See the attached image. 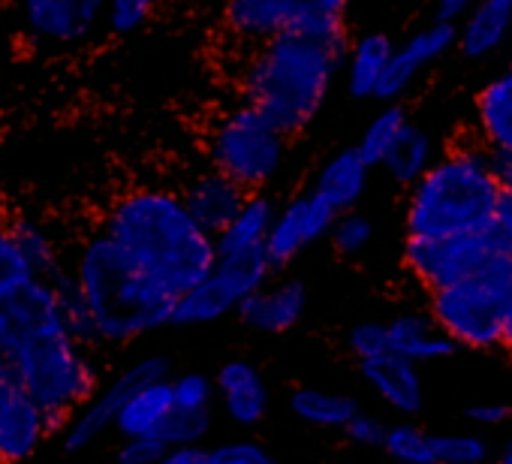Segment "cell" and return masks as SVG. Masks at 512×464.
Instances as JSON below:
<instances>
[{
  "label": "cell",
  "mask_w": 512,
  "mask_h": 464,
  "mask_svg": "<svg viewBox=\"0 0 512 464\" xmlns=\"http://www.w3.org/2000/svg\"><path fill=\"white\" fill-rule=\"evenodd\" d=\"M0 353L19 389L49 419L55 437L106 383L97 353L70 338L55 290L40 278L0 299Z\"/></svg>",
  "instance_id": "1"
},
{
  "label": "cell",
  "mask_w": 512,
  "mask_h": 464,
  "mask_svg": "<svg viewBox=\"0 0 512 464\" xmlns=\"http://www.w3.org/2000/svg\"><path fill=\"white\" fill-rule=\"evenodd\" d=\"M100 229L175 299L199 287L217 266V239L205 232L172 187H130L118 193Z\"/></svg>",
  "instance_id": "2"
},
{
  "label": "cell",
  "mask_w": 512,
  "mask_h": 464,
  "mask_svg": "<svg viewBox=\"0 0 512 464\" xmlns=\"http://www.w3.org/2000/svg\"><path fill=\"white\" fill-rule=\"evenodd\" d=\"M103 347H127L172 326L178 299L97 226L70 260Z\"/></svg>",
  "instance_id": "3"
},
{
  "label": "cell",
  "mask_w": 512,
  "mask_h": 464,
  "mask_svg": "<svg viewBox=\"0 0 512 464\" xmlns=\"http://www.w3.org/2000/svg\"><path fill=\"white\" fill-rule=\"evenodd\" d=\"M503 190L491 172V151L476 130L458 136L425 178L407 190L404 239H452L491 229Z\"/></svg>",
  "instance_id": "4"
},
{
  "label": "cell",
  "mask_w": 512,
  "mask_h": 464,
  "mask_svg": "<svg viewBox=\"0 0 512 464\" xmlns=\"http://www.w3.org/2000/svg\"><path fill=\"white\" fill-rule=\"evenodd\" d=\"M341 55L302 37H278L253 46L235 76L247 106L263 112L284 136H302L326 106Z\"/></svg>",
  "instance_id": "5"
},
{
  "label": "cell",
  "mask_w": 512,
  "mask_h": 464,
  "mask_svg": "<svg viewBox=\"0 0 512 464\" xmlns=\"http://www.w3.org/2000/svg\"><path fill=\"white\" fill-rule=\"evenodd\" d=\"M425 311L458 350H497L512 311V251H500L473 278L428 293Z\"/></svg>",
  "instance_id": "6"
},
{
  "label": "cell",
  "mask_w": 512,
  "mask_h": 464,
  "mask_svg": "<svg viewBox=\"0 0 512 464\" xmlns=\"http://www.w3.org/2000/svg\"><path fill=\"white\" fill-rule=\"evenodd\" d=\"M290 142L263 112L238 100L208 127L205 157L211 169L235 181L244 193H266L287 163Z\"/></svg>",
  "instance_id": "7"
},
{
  "label": "cell",
  "mask_w": 512,
  "mask_h": 464,
  "mask_svg": "<svg viewBox=\"0 0 512 464\" xmlns=\"http://www.w3.org/2000/svg\"><path fill=\"white\" fill-rule=\"evenodd\" d=\"M275 266L269 263L266 251L238 254V257H220L214 272L184 293L175 305L172 326L190 329V326H211L229 314H238V308L260 293L266 284H272Z\"/></svg>",
  "instance_id": "8"
},
{
  "label": "cell",
  "mask_w": 512,
  "mask_h": 464,
  "mask_svg": "<svg viewBox=\"0 0 512 464\" xmlns=\"http://www.w3.org/2000/svg\"><path fill=\"white\" fill-rule=\"evenodd\" d=\"M172 377V362L160 353H148L133 359L130 365H124L115 377H109L100 392L73 416V422L64 428L61 449L67 455H82L91 446H97L109 431H115V422L124 410V404L148 383L157 380H169Z\"/></svg>",
  "instance_id": "9"
},
{
  "label": "cell",
  "mask_w": 512,
  "mask_h": 464,
  "mask_svg": "<svg viewBox=\"0 0 512 464\" xmlns=\"http://www.w3.org/2000/svg\"><path fill=\"white\" fill-rule=\"evenodd\" d=\"M500 251H506L494 232H470L452 239H404V269L422 284L425 293L446 290L482 272Z\"/></svg>",
  "instance_id": "10"
},
{
  "label": "cell",
  "mask_w": 512,
  "mask_h": 464,
  "mask_svg": "<svg viewBox=\"0 0 512 464\" xmlns=\"http://www.w3.org/2000/svg\"><path fill=\"white\" fill-rule=\"evenodd\" d=\"M338 220V211L314 190L296 193L281 211L269 232L266 257L275 266V272L290 269L311 245L320 239H329V232Z\"/></svg>",
  "instance_id": "11"
},
{
  "label": "cell",
  "mask_w": 512,
  "mask_h": 464,
  "mask_svg": "<svg viewBox=\"0 0 512 464\" xmlns=\"http://www.w3.org/2000/svg\"><path fill=\"white\" fill-rule=\"evenodd\" d=\"M103 0H25L22 25L37 43L76 46L106 22Z\"/></svg>",
  "instance_id": "12"
},
{
  "label": "cell",
  "mask_w": 512,
  "mask_h": 464,
  "mask_svg": "<svg viewBox=\"0 0 512 464\" xmlns=\"http://www.w3.org/2000/svg\"><path fill=\"white\" fill-rule=\"evenodd\" d=\"M214 389H217L220 410L232 425L256 428L266 422L269 407H272L269 383L250 359L232 356L220 362V368L214 371Z\"/></svg>",
  "instance_id": "13"
},
{
  "label": "cell",
  "mask_w": 512,
  "mask_h": 464,
  "mask_svg": "<svg viewBox=\"0 0 512 464\" xmlns=\"http://www.w3.org/2000/svg\"><path fill=\"white\" fill-rule=\"evenodd\" d=\"M49 440H58L43 410L10 383L0 392V464H28Z\"/></svg>",
  "instance_id": "14"
},
{
  "label": "cell",
  "mask_w": 512,
  "mask_h": 464,
  "mask_svg": "<svg viewBox=\"0 0 512 464\" xmlns=\"http://www.w3.org/2000/svg\"><path fill=\"white\" fill-rule=\"evenodd\" d=\"M455 43H458V28L440 25L434 19H431V25L410 34L404 43L395 46V55H392L383 85L377 91V100H383L389 106L398 97H404L410 91V85L416 82V76L425 67H431L434 61H440L443 55H449L455 49Z\"/></svg>",
  "instance_id": "15"
},
{
  "label": "cell",
  "mask_w": 512,
  "mask_h": 464,
  "mask_svg": "<svg viewBox=\"0 0 512 464\" xmlns=\"http://www.w3.org/2000/svg\"><path fill=\"white\" fill-rule=\"evenodd\" d=\"M308 311V287L302 278H281L266 284L260 293H253L241 308V326L260 332V335H287L293 332Z\"/></svg>",
  "instance_id": "16"
},
{
  "label": "cell",
  "mask_w": 512,
  "mask_h": 464,
  "mask_svg": "<svg viewBox=\"0 0 512 464\" xmlns=\"http://www.w3.org/2000/svg\"><path fill=\"white\" fill-rule=\"evenodd\" d=\"M299 13V0H229L220 13L226 34L247 49L278 37H290Z\"/></svg>",
  "instance_id": "17"
},
{
  "label": "cell",
  "mask_w": 512,
  "mask_h": 464,
  "mask_svg": "<svg viewBox=\"0 0 512 464\" xmlns=\"http://www.w3.org/2000/svg\"><path fill=\"white\" fill-rule=\"evenodd\" d=\"M187 211L196 217V223L211 232V236L217 239L220 232L235 220V214L244 208L247 196L235 181H229L226 175H220L217 169L205 166L202 172H193L184 187H178Z\"/></svg>",
  "instance_id": "18"
},
{
  "label": "cell",
  "mask_w": 512,
  "mask_h": 464,
  "mask_svg": "<svg viewBox=\"0 0 512 464\" xmlns=\"http://www.w3.org/2000/svg\"><path fill=\"white\" fill-rule=\"evenodd\" d=\"M359 377L377 395V401H383L401 419H413V416L422 413V407H425V380H422L419 365L389 353V356H380L374 362H362Z\"/></svg>",
  "instance_id": "19"
},
{
  "label": "cell",
  "mask_w": 512,
  "mask_h": 464,
  "mask_svg": "<svg viewBox=\"0 0 512 464\" xmlns=\"http://www.w3.org/2000/svg\"><path fill=\"white\" fill-rule=\"evenodd\" d=\"M389 344L395 356L419 368L437 365L458 353L452 338L431 320L428 311H398L395 317H389Z\"/></svg>",
  "instance_id": "20"
},
{
  "label": "cell",
  "mask_w": 512,
  "mask_h": 464,
  "mask_svg": "<svg viewBox=\"0 0 512 464\" xmlns=\"http://www.w3.org/2000/svg\"><path fill=\"white\" fill-rule=\"evenodd\" d=\"M371 184V166L365 163V157L359 154L356 145L335 151L314 178V193H320L338 214L344 211H356L365 190Z\"/></svg>",
  "instance_id": "21"
},
{
  "label": "cell",
  "mask_w": 512,
  "mask_h": 464,
  "mask_svg": "<svg viewBox=\"0 0 512 464\" xmlns=\"http://www.w3.org/2000/svg\"><path fill=\"white\" fill-rule=\"evenodd\" d=\"M512 34V0H479L458 28L455 49L467 61H485L506 46Z\"/></svg>",
  "instance_id": "22"
},
{
  "label": "cell",
  "mask_w": 512,
  "mask_h": 464,
  "mask_svg": "<svg viewBox=\"0 0 512 464\" xmlns=\"http://www.w3.org/2000/svg\"><path fill=\"white\" fill-rule=\"evenodd\" d=\"M278 205L269 193H250L244 208L235 214V220L217 236V254L220 257H238L266 251L269 232L278 220Z\"/></svg>",
  "instance_id": "23"
},
{
  "label": "cell",
  "mask_w": 512,
  "mask_h": 464,
  "mask_svg": "<svg viewBox=\"0 0 512 464\" xmlns=\"http://www.w3.org/2000/svg\"><path fill=\"white\" fill-rule=\"evenodd\" d=\"M395 46L398 43H392V37L383 31L353 37V46L347 52V94L353 100H377Z\"/></svg>",
  "instance_id": "24"
},
{
  "label": "cell",
  "mask_w": 512,
  "mask_h": 464,
  "mask_svg": "<svg viewBox=\"0 0 512 464\" xmlns=\"http://www.w3.org/2000/svg\"><path fill=\"white\" fill-rule=\"evenodd\" d=\"M473 130L488 145V151L512 154V76L500 73L476 91L473 100Z\"/></svg>",
  "instance_id": "25"
},
{
  "label": "cell",
  "mask_w": 512,
  "mask_h": 464,
  "mask_svg": "<svg viewBox=\"0 0 512 464\" xmlns=\"http://www.w3.org/2000/svg\"><path fill=\"white\" fill-rule=\"evenodd\" d=\"M175 416V398H172V377L142 386L121 410L115 422V434L121 440L133 437H160L169 419Z\"/></svg>",
  "instance_id": "26"
},
{
  "label": "cell",
  "mask_w": 512,
  "mask_h": 464,
  "mask_svg": "<svg viewBox=\"0 0 512 464\" xmlns=\"http://www.w3.org/2000/svg\"><path fill=\"white\" fill-rule=\"evenodd\" d=\"M7 217H10V229L31 275L40 281H55L70 266V260L64 257V248L52 236V229L40 217L25 214V211H7Z\"/></svg>",
  "instance_id": "27"
},
{
  "label": "cell",
  "mask_w": 512,
  "mask_h": 464,
  "mask_svg": "<svg viewBox=\"0 0 512 464\" xmlns=\"http://www.w3.org/2000/svg\"><path fill=\"white\" fill-rule=\"evenodd\" d=\"M293 416L311 428H323V431H344L353 416L362 410L359 401L347 392L338 389H323V386H311L302 383L290 392L287 398Z\"/></svg>",
  "instance_id": "28"
},
{
  "label": "cell",
  "mask_w": 512,
  "mask_h": 464,
  "mask_svg": "<svg viewBox=\"0 0 512 464\" xmlns=\"http://www.w3.org/2000/svg\"><path fill=\"white\" fill-rule=\"evenodd\" d=\"M437 157H440V154L434 151L431 133H428L425 127H419L416 121H410L407 130L401 133V139H398V142L392 145V151L386 154V160H383L380 169H383L398 187L410 190V187H416V184L425 178V172L434 166Z\"/></svg>",
  "instance_id": "29"
},
{
  "label": "cell",
  "mask_w": 512,
  "mask_h": 464,
  "mask_svg": "<svg viewBox=\"0 0 512 464\" xmlns=\"http://www.w3.org/2000/svg\"><path fill=\"white\" fill-rule=\"evenodd\" d=\"M49 284H52V290H55L58 311H61V320H64V326H67L70 338H73L79 347L91 350V353L103 350L100 332H97V326H94L91 308H88V302H85V293H82V287H79V281H76L73 266H67V269H64L55 281H49Z\"/></svg>",
  "instance_id": "30"
},
{
  "label": "cell",
  "mask_w": 512,
  "mask_h": 464,
  "mask_svg": "<svg viewBox=\"0 0 512 464\" xmlns=\"http://www.w3.org/2000/svg\"><path fill=\"white\" fill-rule=\"evenodd\" d=\"M407 124H410V115H407V109H404L401 103L383 106V109L368 121V127L362 130L356 148H359V154L365 157V163H368L371 169L383 166L386 154H389L392 145L401 139V133L407 130Z\"/></svg>",
  "instance_id": "31"
},
{
  "label": "cell",
  "mask_w": 512,
  "mask_h": 464,
  "mask_svg": "<svg viewBox=\"0 0 512 464\" xmlns=\"http://www.w3.org/2000/svg\"><path fill=\"white\" fill-rule=\"evenodd\" d=\"M383 452L395 464H437L434 458V431L416 425L413 419H398L389 425Z\"/></svg>",
  "instance_id": "32"
},
{
  "label": "cell",
  "mask_w": 512,
  "mask_h": 464,
  "mask_svg": "<svg viewBox=\"0 0 512 464\" xmlns=\"http://www.w3.org/2000/svg\"><path fill=\"white\" fill-rule=\"evenodd\" d=\"M491 443L479 431H434L437 464H491Z\"/></svg>",
  "instance_id": "33"
},
{
  "label": "cell",
  "mask_w": 512,
  "mask_h": 464,
  "mask_svg": "<svg viewBox=\"0 0 512 464\" xmlns=\"http://www.w3.org/2000/svg\"><path fill=\"white\" fill-rule=\"evenodd\" d=\"M371 239H374V223L359 208L338 214V220H335V226L329 232V245H332L335 257H341V260L362 257L368 251Z\"/></svg>",
  "instance_id": "34"
},
{
  "label": "cell",
  "mask_w": 512,
  "mask_h": 464,
  "mask_svg": "<svg viewBox=\"0 0 512 464\" xmlns=\"http://www.w3.org/2000/svg\"><path fill=\"white\" fill-rule=\"evenodd\" d=\"M344 347L356 359V365L374 362L380 356H389L392 353L389 320H359V323H353L347 329V335H344Z\"/></svg>",
  "instance_id": "35"
},
{
  "label": "cell",
  "mask_w": 512,
  "mask_h": 464,
  "mask_svg": "<svg viewBox=\"0 0 512 464\" xmlns=\"http://www.w3.org/2000/svg\"><path fill=\"white\" fill-rule=\"evenodd\" d=\"M172 398L178 413H211L214 410V377L202 371H181L172 377Z\"/></svg>",
  "instance_id": "36"
},
{
  "label": "cell",
  "mask_w": 512,
  "mask_h": 464,
  "mask_svg": "<svg viewBox=\"0 0 512 464\" xmlns=\"http://www.w3.org/2000/svg\"><path fill=\"white\" fill-rule=\"evenodd\" d=\"M31 278L34 275L16 245L13 229H10V217H7V211H0V299L19 290L22 284H28Z\"/></svg>",
  "instance_id": "37"
},
{
  "label": "cell",
  "mask_w": 512,
  "mask_h": 464,
  "mask_svg": "<svg viewBox=\"0 0 512 464\" xmlns=\"http://www.w3.org/2000/svg\"><path fill=\"white\" fill-rule=\"evenodd\" d=\"M154 19L151 0H112L106 7V31L112 37H133Z\"/></svg>",
  "instance_id": "38"
},
{
  "label": "cell",
  "mask_w": 512,
  "mask_h": 464,
  "mask_svg": "<svg viewBox=\"0 0 512 464\" xmlns=\"http://www.w3.org/2000/svg\"><path fill=\"white\" fill-rule=\"evenodd\" d=\"M214 428V410L211 413H178L169 419V425L163 428V443L169 449H181V446H202V440L211 434Z\"/></svg>",
  "instance_id": "39"
},
{
  "label": "cell",
  "mask_w": 512,
  "mask_h": 464,
  "mask_svg": "<svg viewBox=\"0 0 512 464\" xmlns=\"http://www.w3.org/2000/svg\"><path fill=\"white\" fill-rule=\"evenodd\" d=\"M208 464H278V458L256 440H226L205 446Z\"/></svg>",
  "instance_id": "40"
},
{
  "label": "cell",
  "mask_w": 512,
  "mask_h": 464,
  "mask_svg": "<svg viewBox=\"0 0 512 464\" xmlns=\"http://www.w3.org/2000/svg\"><path fill=\"white\" fill-rule=\"evenodd\" d=\"M386 434H389V422H383L377 413L371 410H359L353 416V422L344 428V437L353 443V446H362V449H383L386 443Z\"/></svg>",
  "instance_id": "41"
},
{
  "label": "cell",
  "mask_w": 512,
  "mask_h": 464,
  "mask_svg": "<svg viewBox=\"0 0 512 464\" xmlns=\"http://www.w3.org/2000/svg\"><path fill=\"white\" fill-rule=\"evenodd\" d=\"M169 452L163 437H133L115 446V464H160Z\"/></svg>",
  "instance_id": "42"
},
{
  "label": "cell",
  "mask_w": 512,
  "mask_h": 464,
  "mask_svg": "<svg viewBox=\"0 0 512 464\" xmlns=\"http://www.w3.org/2000/svg\"><path fill=\"white\" fill-rule=\"evenodd\" d=\"M464 419L476 428H500L512 419V407L503 401H476L470 407H464Z\"/></svg>",
  "instance_id": "43"
},
{
  "label": "cell",
  "mask_w": 512,
  "mask_h": 464,
  "mask_svg": "<svg viewBox=\"0 0 512 464\" xmlns=\"http://www.w3.org/2000/svg\"><path fill=\"white\" fill-rule=\"evenodd\" d=\"M491 232L494 239L512 251V193H503L500 202H497V211H494V220H491Z\"/></svg>",
  "instance_id": "44"
},
{
  "label": "cell",
  "mask_w": 512,
  "mask_h": 464,
  "mask_svg": "<svg viewBox=\"0 0 512 464\" xmlns=\"http://www.w3.org/2000/svg\"><path fill=\"white\" fill-rule=\"evenodd\" d=\"M473 10L470 0H440L434 10V22L449 25V28H461V22L467 19V13Z\"/></svg>",
  "instance_id": "45"
},
{
  "label": "cell",
  "mask_w": 512,
  "mask_h": 464,
  "mask_svg": "<svg viewBox=\"0 0 512 464\" xmlns=\"http://www.w3.org/2000/svg\"><path fill=\"white\" fill-rule=\"evenodd\" d=\"M491 172L503 193H512V154L509 151H491Z\"/></svg>",
  "instance_id": "46"
},
{
  "label": "cell",
  "mask_w": 512,
  "mask_h": 464,
  "mask_svg": "<svg viewBox=\"0 0 512 464\" xmlns=\"http://www.w3.org/2000/svg\"><path fill=\"white\" fill-rule=\"evenodd\" d=\"M160 464H208L205 461V446H181V449H169Z\"/></svg>",
  "instance_id": "47"
},
{
  "label": "cell",
  "mask_w": 512,
  "mask_h": 464,
  "mask_svg": "<svg viewBox=\"0 0 512 464\" xmlns=\"http://www.w3.org/2000/svg\"><path fill=\"white\" fill-rule=\"evenodd\" d=\"M500 350L512 359V311L506 317V326H503V341H500Z\"/></svg>",
  "instance_id": "48"
},
{
  "label": "cell",
  "mask_w": 512,
  "mask_h": 464,
  "mask_svg": "<svg viewBox=\"0 0 512 464\" xmlns=\"http://www.w3.org/2000/svg\"><path fill=\"white\" fill-rule=\"evenodd\" d=\"M497 464H512V440H506V443L497 449Z\"/></svg>",
  "instance_id": "49"
},
{
  "label": "cell",
  "mask_w": 512,
  "mask_h": 464,
  "mask_svg": "<svg viewBox=\"0 0 512 464\" xmlns=\"http://www.w3.org/2000/svg\"><path fill=\"white\" fill-rule=\"evenodd\" d=\"M506 73H509V76H512V55H509V70H506Z\"/></svg>",
  "instance_id": "50"
},
{
  "label": "cell",
  "mask_w": 512,
  "mask_h": 464,
  "mask_svg": "<svg viewBox=\"0 0 512 464\" xmlns=\"http://www.w3.org/2000/svg\"><path fill=\"white\" fill-rule=\"evenodd\" d=\"M10 383H16V380H10ZM10 383H4V386H0V392H4V389H7V386H10Z\"/></svg>",
  "instance_id": "51"
}]
</instances>
